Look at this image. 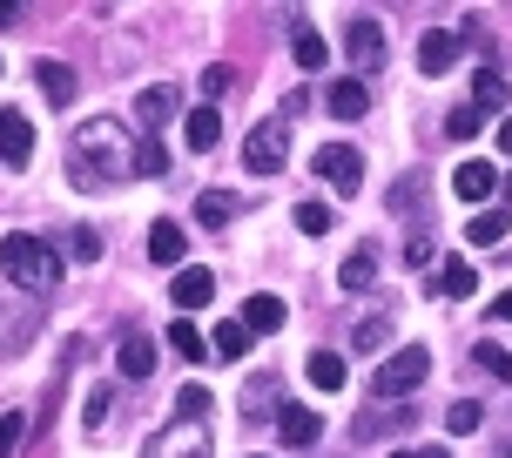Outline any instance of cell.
<instances>
[{
	"label": "cell",
	"instance_id": "cell-1",
	"mask_svg": "<svg viewBox=\"0 0 512 458\" xmlns=\"http://www.w3.org/2000/svg\"><path fill=\"white\" fill-rule=\"evenodd\" d=\"M68 176H75L81 189H115L122 176H135V142H128V128L108 122V115L75 128V142H68Z\"/></svg>",
	"mask_w": 512,
	"mask_h": 458
},
{
	"label": "cell",
	"instance_id": "cell-2",
	"mask_svg": "<svg viewBox=\"0 0 512 458\" xmlns=\"http://www.w3.org/2000/svg\"><path fill=\"white\" fill-rule=\"evenodd\" d=\"M0 270L14 290H54L61 283V256L48 236H0Z\"/></svg>",
	"mask_w": 512,
	"mask_h": 458
},
{
	"label": "cell",
	"instance_id": "cell-3",
	"mask_svg": "<svg viewBox=\"0 0 512 458\" xmlns=\"http://www.w3.org/2000/svg\"><path fill=\"white\" fill-rule=\"evenodd\" d=\"M425 371H432V351H425V344H405V351H391L378 364L371 398H378V405H405V391H418V384H425Z\"/></svg>",
	"mask_w": 512,
	"mask_h": 458
},
{
	"label": "cell",
	"instance_id": "cell-4",
	"mask_svg": "<svg viewBox=\"0 0 512 458\" xmlns=\"http://www.w3.org/2000/svg\"><path fill=\"white\" fill-rule=\"evenodd\" d=\"M283 162H290V128L283 122H256L250 135H243V169H250V176H277Z\"/></svg>",
	"mask_w": 512,
	"mask_h": 458
},
{
	"label": "cell",
	"instance_id": "cell-5",
	"mask_svg": "<svg viewBox=\"0 0 512 458\" xmlns=\"http://www.w3.org/2000/svg\"><path fill=\"white\" fill-rule=\"evenodd\" d=\"M310 169L331 182L337 196H358V182H364V155L351 149V142H324V149L310 155Z\"/></svg>",
	"mask_w": 512,
	"mask_h": 458
},
{
	"label": "cell",
	"instance_id": "cell-6",
	"mask_svg": "<svg viewBox=\"0 0 512 458\" xmlns=\"http://www.w3.org/2000/svg\"><path fill=\"white\" fill-rule=\"evenodd\" d=\"M344 54H351V75H378L384 68V27L371 14H351L344 21Z\"/></svg>",
	"mask_w": 512,
	"mask_h": 458
},
{
	"label": "cell",
	"instance_id": "cell-7",
	"mask_svg": "<svg viewBox=\"0 0 512 458\" xmlns=\"http://www.w3.org/2000/svg\"><path fill=\"white\" fill-rule=\"evenodd\" d=\"M142 458H209V425L203 418H176L169 432L149 438V452Z\"/></svg>",
	"mask_w": 512,
	"mask_h": 458
},
{
	"label": "cell",
	"instance_id": "cell-8",
	"mask_svg": "<svg viewBox=\"0 0 512 458\" xmlns=\"http://www.w3.org/2000/svg\"><path fill=\"white\" fill-rule=\"evenodd\" d=\"M0 162H7V169H27V162H34V128H27V115H14V108H0Z\"/></svg>",
	"mask_w": 512,
	"mask_h": 458
},
{
	"label": "cell",
	"instance_id": "cell-9",
	"mask_svg": "<svg viewBox=\"0 0 512 458\" xmlns=\"http://www.w3.org/2000/svg\"><path fill=\"white\" fill-rule=\"evenodd\" d=\"M169 297H176L182 310H203L209 297H216V270H203V263H182L176 283H169Z\"/></svg>",
	"mask_w": 512,
	"mask_h": 458
},
{
	"label": "cell",
	"instance_id": "cell-10",
	"mask_svg": "<svg viewBox=\"0 0 512 458\" xmlns=\"http://www.w3.org/2000/svg\"><path fill=\"white\" fill-rule=\"evenodd\" d=\"M149 256H155V263H169V270H182V256H189V236H182L176 216H155V223H149Z\"/></svg>",
	"mask_w": 512,
	"mask_h": 458
},
{
	"label": "cell",
	"instance_id": "cell-11",
	"mask_svg": "<svg viewBox=\"0 0 512 458\" xmlns=\"http://www.w3.org/2000/svg\"><path fill=\"white\" fill-rule=\"evenodd\" d=\"M176 108H182V88L155 81V88H142V95H135V122H142V128H162Z\"/></svg>",
	"mask_w": 512,
	"mask_h": 458
},
{
	"label": "cell",
	"instance_id": "cell-12",
	"mask_svg": "<svg viewBox=\"0 0 512 458\" xmlns=\"http://www.w3.org/2000/svg\"><path fill=\"white\" fill-rule=\"evenodd\" d=\"M452 61H459V34H452V27H432V34L418 41V68H425V75H445Z\"/></svg>",
	"mask_w": 512,
	"mask_h": 458
},
{
	"label": "cell",
	"instance_id": "cell-13",
	"mask_svg": "<svg viewBox=\"0 0 512 458\" xmlns=\"http://www.w3.org/2000/svg\"><path fill=\"white\" fill-rule=\"evenodd\" d=\"M277 432H283V445H317V438H324V418L304 411V405H283L277 411Z\"/></svg>",
	"mask_w": 512,
	"mask_h": 458
},
{
	"label": "cell",
	"instance_id": "cell-14",
	"mask_svg": "<svg viewBox=\"0 0 512 458\" xmlns=\"http://www.w3.org/2000/svg\"><path fill=\"white\" fill-rule=\"evenodd\" d=\"M452 189H459V203H486L492 189H499V169H492V162H459Z\"/></svg>",
	"mask_w": 512,
	"mask_h": 458
},
{
	"label": "cell",
	"instance_id": "cell-15",
	"mask_svg": "<svg viewBox=\"0 0 512 458\" xmlns=\"http://www.w3.org/2000/svg\"><path fill=\"white\" fill-rule=\"evenodd\" d=\"M34 81H41V95H48L54 108L75 102V68H68V61H34Z\"/></svg>",
	"mask_w": 512,
	"mask_h": 458
},
{
	"label": "cell",
	"instance_id": "cell-16",
	"mask_svg": "<svg viewBox=\"0 0 512 458\" xmlns=\"http://www.w3.org/2000/svg\"><path fill=\"white\" fill-rule=\"evenodd\" d=\"M243 331H250V337L283 331V297H270V290H263V297H250V304H243Z\"/></svg>",
	"mask_w": 512,
	"mask_h": 458
},
{
	"label": "cell",
	"instance_id": "cell-17",
	"mask_svg": "<svg viewBox=\"0 0 512 458\" xmlns=\"http://www.w3.org/2000/svg\"><path fill=\"white\" fill-rule=\"evenodd\" d=\"M324 102H331L337 122H358L364 108H371V88H364V81H331V95H324Z\"/></svg>",
	"mask_w": 512,
	"mask_h": 458
},
{
	"label": "cell",
	"instance_id": "cell-18",
	"mask_svg": "<svg viewBox=\"0 0 512 458\" xmlns=\"http://www.w3.org/2000/svg\"><path fill=\"white\" fill-rule=\"evenodd\" d=\"M115 364H122V378H135V384H142V378L155 371V344H149L142 331H135V337H122V351H115Z\"/></svg>",
	"mask_w": 512,
	"mask_h": 458
},
{
	"label": "cell",
	"instance_id": "cell-19",
	"mask_svg": "<svg viewBox=\"0 0 512 458\" xmlns=\"http://www.w3.org/2000/svg\"><path fill=\"white\" fill-rule=\"evenodd\" d=\"M182 135H189V149H196V155H203V149H216V142H223V115H216V108H189Z\"/></svg>",
	"mask_w": 512,
	"mask_h": 458
},
{
	"label": "cell",
	"instance_id": "cell-20",
	"mask_svg": "<svg viewBox=\"0 0 512 458\" xmlns=\"http://www.w3.org/2000/svg\"><path fill=\"white\" fill-rule=\"evenodd\" d=\"M472 290H479V270H472V263H465V256H445V270H438V297H472Z\"/></svg>",
	"mask_w": 512,
	"mask_h": 458
},
{
	"label": "cell",
	"instance_id": "cell-21",
	"mask_svg": "<svg viewBox=\"0 0 512 458\" xmlns=\"http://www.w3.org/2000/svg\"><path fill=\"white\" fill-rule=\"evenodd\" d=\"M290 54H297V68H304V75H317V68L331 61V48H324V34H317V27H297V34H290Z\"/></svg>",
	"mask_w": 512,
	"mask_h": 458
},
{
	"label": "cell",
	"instance_id": "cell-22",
	"mask_svg": "<svg viewBox=\"0 0 512 458\" xmlns=\"http://www.w3.org/2000/svg\"><path fill=\"white\" fill-rule=\"evenodd\" d=\"M512 102V88H506V75H472V108H479V115H492V108H506Z\"/></svg>",
	"mask_w": 512,
	"mask_h": 458
},
{
	"label": "cell",
	"instance_id": "cell-23",
	"mask_svg": "<svg viewBox=\"0 0 512 458\" xmlns=\"http://www.w3.org/2000/svg\"><path fill=\"white\" fill-rule=\"evenodd\" d=\"M304 371H310V384H317V391H344V378H351V371H344V357H337V351H317V357L304 364Z\"/></svg>",
	"mask_w": 512,
	"mask_h": 458
},
{
	"label": "cell",
	"instance_id": "cell-24",
	"mask_svg": "<svg viewBox=\"0 0 512 458\" xmlns=\"http://www.w3.org/2000/svg\"><path fill=\"white\" fill-rule=\"evenodd\" d=\"M465 243H479V250H492V243H506V216H499V209H479V216L465 223Z\"/></svg>",
	"mask_w": 512,
	"mask_h": 458
},
{
	"label": "cell",
	"instance_id": "cell-25",
	"mask_svg": "<svg viewBox=\"0 0 512 458\" xmlns=\"http://www.w3.org/2000/svg\"><path fill=\"white\" fill-rule=\"evenodd\" d=\"M230 216H236V196H230V189H209L203 203H196V223H203V229H223Z\"/></svg>",
	"mask_w": 512,
	"mask_h": 458
},
{
	"label": "cell",
	"instance_id": "cell-26",
	"mask_svg": "<svg viewBox=\"0 0 512 458\" xmlns=\"http://www.w3.org/2000/svg\"><path fill=\"white\" fill-rule=\"evenodd\" d=\"M169 344H176V351L189 357V364H203V357H209V337L196 331V324H189V317H176V324H169Z\"/></svg>",
	"mask_w": 512,
	"mask_h": 458
},
{
	"label": "cell",
	"instance_id": "cell-27",
	"mask_svg": "<svg viewBox=\"0 0 512 458\" xmlns=\"http://www.w3.org/2000/svg\"><path fill=\"white\" fill-rule=\"evenodd\" d=\"M371 277H378V256H371V250L344 256V270H337V283H344V290H371Z\"/></svg>",
	"mask_w": 512,
	"mask_h": 458
},
{
	"label": "cell",
	"instance_id": "cell-28",
	"mask_svg": "<svg viewBox=\"0 0 512 458\" xmlns=\"http://www.w3.org/2000/svg\"><path fill=\"white\" fill-rule=\"evenodd\" d=\"M479 425H486V411L472 405V398H452V405H445V432H452V438L479 432Z\"/></svg>",
	"mask_w": 512,
	"mask_h": 458
},
{
	"label": "cell",
	"instance_id": "cell-29",
	"mask_svg": "<svg viewBox=\"0 0 512 458\" xmlns=\"http://www.w3.org/2000/svg\"><path fill=\"white\" fill-rule=\"evenodd\" d=\"M243 351H250V331H243V317H236V324H223V331L209 337V357H230V364H236Z\"/></svg>",
	"mask_w": 512,
	"mask_h": 458
},
{
	"label": "cell",
	"instance_id": "cell-30",
	"mask_svg": "<svg viewBox=\"0 0 512 458\" xmlns=\"http://www.w3.org/2000/svg\"><path fill=\"white\" fill-rule=\"evenodd\" d=\"M384 344H391V317H364L351 331V351H384Z\"/></svg>",
	"mask_w": 512,
	"mask_h": 458
},
{
	"label": "cell",
	"instance_id": "cell-31",
	"mask_svg": "<svg viewBox=\"0 0 512 458\" xmlns=\"http://www.w3.org/2000/svg\"><path fill=\"white\" fill-rule=\"evenodd\" d=\"M162 169H169V149H162L155 135H142V142H135V176H162Z\"/></svg>",
	"mask_w": 512,
	"mask_h": 458
},
{
	"label": "cell",
	"instance_id": "cell-32",
	"mask_svg": "<svg viewBox=\"0 0 512 458\" xmlns=\"http://www.w3.org/2000/svg\"><path fill=\"white\" fill-rule=\"evenodd\" d=\"M398 418H411V405H384V411H371V418H358L351 432H358V438H378V432H391Z\"/></svg>",
	"mask_w": 512,
	"mask_h": 458
},
{
	"label": "cell",
	"instance_id": "cell-33",
	"mask_svg": "<svg viewBox=\"0 0 512 458\" xmlns=\"http://www.w3.org/2000/svg\"><path fill=\"white\" fill-rule=\"evenodd\" d=\"M479 122H486V115L465 102V108H452V115H445V135H452V142H472V135H479Z\"/></svg>",
	"mask_w": 512,
	"mask_h": 458
},
{
	"label": "cell",
	"instance_id": "cell-34",
	"mask_svg": "<svg viewBox=\"0 0 512 458\" xmlns=\"http://www.w3.org/2000/svg\"><path fill=\"white\" fill-rule=\"evenodd\" d=\"M472 357H479V371H492L499 384H512V351H499V344H479Z\"/></svg>",
	"mask_w": 512,
	"mask_h": 458
},
{
	"label": "cell",
	"instance_id": "cell-35",
	"mask_svg": "<svg viewBox=\"0 0 512 458\" xmlns=\"http://www.w3.org/2000/svg\"><path fill=\"white\" fill-rule=\"evenodd\" d=\"M21 438H27V411H7V418H0V458L21 452Z\"/></svg>",
	"mask_w": 512,
	"mask_h": 458
},
{
	"label": "cell",
	"instance_id": "cell-36",
	"mask_svg": "<svg viewBox=\"0 0 512 458\" xmlns=\"http://www.w3.org/2000/svg\"><path fill=\"white\" fill-rule=\"evenodd\" d=\"M68 256H75V263H95V256H102V236H95V229H68Z\"/></svg>",
	"mask_w": 512,
	"mask_h": 458
},
{
	"label": "cell",
	"instance_id": "cell-37",
	"mask_svg": "<svg viewBox=\"0 0 512 458\" xmlns=\"http://www.w3.org/2000/svg\"><path fill=\"white\" fill-rule=\"evenodd\" d=\"M203 411H209V391L203 384H182L176 391V418H203Z\"/></svg>",
	"mask_w": 512,
	"mask_h": 458
},
{
	"label": "cell",
	"instance_id": "cell-38",
	"mask_svg": "<svg viewBox=\"0 0 512 458\" xmlns=\"http://www.w3.org/2000/svg\"><path fill=\"white\" fill-rule=\"evenodd\" d=\"M297 229H304V236H324V229H331V209L324 203H297Z\"/></svg>",
	"mask_w": 512,
	"mask_h": 458
},
{
	"label": "cell",
	"instance_id": "cell-39",
	"mask_svg": "<svg viewBox=\"0 0 512 458\" xmlns=\"http://www.w3.org/2000/svg\"><path fill=\"white\" fill-rule=\"evenodd\" d=\"M230 81H236V68L216 61V68H203V95H209V102H216V95H230Z\"/></svg>",
	"mask_w": 512,
	"mask_h": 458
},
{
	"label": "cell",
	"instance_id": "cell-40",
	"mask_svg": "<svg viewBox=\"0 0 512 458\" xmlns=\"http://www.w3.org/2000/svg\"><path fill=\"white\" fill-rule=\"evenodd\" d=\"M391 209H398V216H418V209H425V196H418V189H411V182H398V189H391Z\"/></svg>",
	"mask_w": 512,
	"mask_h": 458
},
{
	"label": "cell",
	"instance_id": "cell-41",
	"mask_svg": "<svg viewBox=\"0 0 512 458\" xmlns=\"http://www.w3.org/2000/svg\"><path fill=\"white\" fill-rule=\"evenodd\" d=\"M405 263H411V270H425V263H432V236H411V243H405Z\"/></svg>",
	"mask_w": 512,
	"mask_h": 458
},
{
	"label": "cell",
	"instance_id": "cell-42",
	"mask_svg": "<svg viewBox=\"0 0 512 458\" xmlns=\"http://www.w3.org/2000/svg\"><path fill=\"white\" fill-rule=\"evenodd\" d=\"M102 418H108V391H88V432H102Z\"/></svg>",
	"mask_w": 512,
	"mask_h": 458
},
{
	"label": "cell",
	"instance_id": "cell-43",
	"mask_svg": "<svg viewBox=\"0 0 512 458\" xmlns=\"http://www.w3.org/2000/svg\"><path fill=\"white\" fill-rule=\"evenodd\" d=\"M492 317H499V324H512V290H506V297H492Z\"/></svg>",
	"mask_w": 512,
	"mask_h": 458
},
{
	"label": "cell",
	"instance_id": "cell-44",
	"mask_svg": "<svg viewBox=\"0 0 512 458\" xmlns=\"http://www.w3.org/2000/svg\"><path fill=\"white\" fill-rule=\"evenodd\" d=\"M21 14H27V7H14V0H0V27H14Z\"/></svg>",
	"mask_w": 512,
	"mask_h": 458
},
{
	"label": "cell",
	"instance_id": "cell-45",
	"mask_svg": "<svg viewBox=\"0 0 512 458\" xmlns=\"http://www.w3.org/2000/svg\"><path fill=\"white\" fill-rule=\"evenodd\" d=\"M499 149L512 155V115H506V122H499Z\"/></svg>",
	"mask_w": 512,
	"mask_h": 458
},
{
	"label": "cell",
	"instance_id": "cell-46",
	"mask_svg": "<svg viewBox=\"0 0 512 458\" xmlns=\"http://www.w3.org/2000/svg\"><path fill=\"white\" fill-rule=\"evenodd\" d=\"M418 458H452V452H418Z\"/></svg>",
	"mask_w": 512,
	"mask_h": 458
},
{
	"label": "cell",
	"instance_id": "cell-47",
	"mask_svg": "<svg viewBox=\"0 0 512 458\" xmlns=\"http://www.w3.org/2000/svg\"><path fill=\"white\" fill-rule=\"evenodd\" d=\"M391 458H418V452H391Z\"/></svg>",
	"mask_w": 512,
	"mask_h": 458
}]
</instances>
